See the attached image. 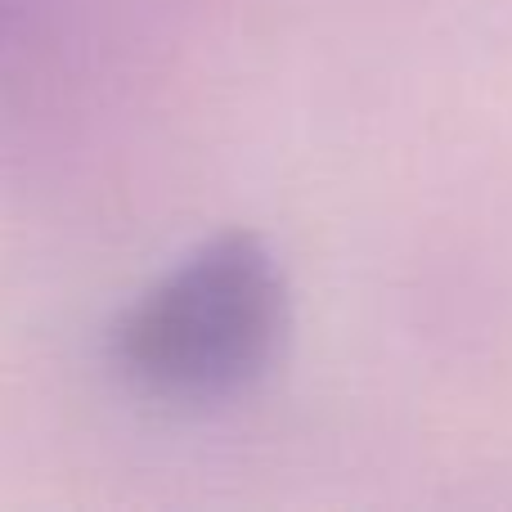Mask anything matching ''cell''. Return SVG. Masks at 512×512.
<instances>
[{
	"label": "cell",
	"instance_id": "6da1fadb",
	"mask_svg": "<svg viewBox=\"0 0 512 512\" xmlns=\"http://www.w3.org/2000/svg\"><path fill=\"white\" fill-rule=\"evenodd\" d=\"M288 333V283L248 230L198 243L113 328V364L140 396L212 405L248 391Z\"/></svg>",
	"mask_w": 512,
	"mask_h": 512
}]
</instances>
